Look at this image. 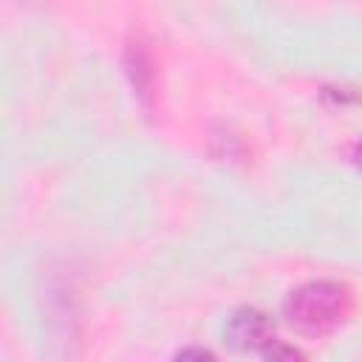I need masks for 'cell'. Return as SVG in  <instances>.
<instances>
[{
  "label": "cell",
  "mask_w": 362,
  "mask_h": 362,
  "mask_svg": "<svg viewBox=\"0 0 362 362\" xmlns=\"http://www.w3.org/2000/svg\"><path fill=\"white\" fill-rule=\"evenodd\" d=\"M189 356L212 359V351H206V348H187V351H178V359H189Z\"/></svg>",
  "instance_id": "277c9868"
},
{
  "label": "cell",
  "mask_w": 362,
  "mask_h": 362,
  "mask_svg": "<svg viewBox=\"0 0 362 362\" xmlns=\"http://www.w3.org/2000/svg\"><path fill=\"white\" fill-rule=\"evenodd\" d=\"M351 311V291L337 280H308L297 286L286 303V322L305 337H325L337 331Z\"/></svg>",
  "instance_id": "6da1fadb"
},
{
  "label": "cell",
  "mask_w": 362,
  "mask_h": 362,
  "mask_svg": "<svg viewBox=\"0 0 362 362\" xmlns=\"http://www.w3.org/2000/svg\"><path fill=\"white\" fill-rule=\"evenodd\" d=\"M263 356L266 359H297V356H303L297 348H291V345H283L280 339H274L266 351H263Z\"/></svg>",
  "instance_id": "3957f363"
},
{
  "label": "cell",
  "mask_w": 362,
  "mask_h": 362,
  "mask_svg": "<svg viewBox=\"0 0 362 362\" xmlns=\"http://www.w3.org/2000/svg\"><path fill=\"white\" fill-rule=\"evenodd\" d=\"M354 164H356V170L362 173V139H359L356 147H354Z\"/></svg>",
  "instance_id": "5b68a950"
},
{
  "label": "cell",
  "mask_w": 362,
  "mask_h": 362,
  "mask_svg": "<svg viewBox=\"0 0 362 362\" xmlns=\"http://www.w3.org/2000/svg\"><path fill=\"white\" fill-rule=\"evenodd\" d=\"M223 342L240 354H263L274 342V320L252 305H240L223 325Z\"/></svg>",
  "instance_id": "7a4b0ae2"
}]
</instances>
